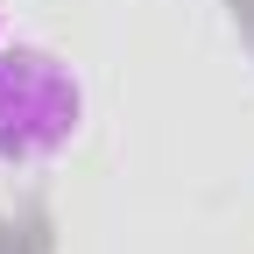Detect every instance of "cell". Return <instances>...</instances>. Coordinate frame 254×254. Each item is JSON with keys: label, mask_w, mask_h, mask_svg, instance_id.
<instances>
[{"label": "cell", "mask_w": 254, "mask_h": 254, "mask_svg": "<svg viewBox=\"0 0 254 254\" xmlns=\"http://www.w3.org/2000/svg\"><path fill=\"white\" fill-rule=\"evenodd\" d=\"M85 127V85L64 57L50 50H0V163L36 170L57 163Z\"/></svg>", "instance_id": "cell-1"}]
</instances>
